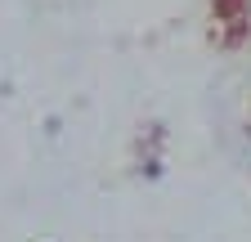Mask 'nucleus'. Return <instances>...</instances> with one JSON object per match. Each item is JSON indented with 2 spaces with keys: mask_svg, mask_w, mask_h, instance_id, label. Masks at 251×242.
<instances>
[{
  "mask_svg": "<svg viewBox=\"0 0 251 242\" xmlns=\"http://www.w3.org/2000/svg\"><path fill=\"white\" fill-rule=\"evenodd\" d=\"M251 18V0H211V23H242Z\"/></svg>",
  "mask_w": 251,
  "mask_h": 242,
  "instance_id": "obj_1",
  "label": "nucleus"
}]
</instances>
